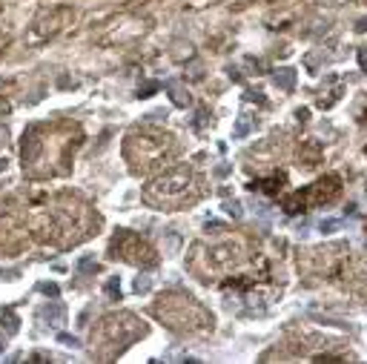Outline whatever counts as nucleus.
<instances>
[{"mask_svg":"<svg viewBox=\"0 0 367 364\" xmlns=\"http://www.w3.org/2000/svg\"><path fill=\"white\" fill-rule=\"evenodd\" d=\"M338 230V221H321V233H333Z\"/></svg>","mask_w":367,"mask_h":364,"instance_id":"obj_17","label":"nucleus"},{"mask_svg":"<svg viewBox=\"0 0 367 364\" xmlns=\"http://www.w3.org/2000/svg\"><path fill=\"white\" fill-rule=\"evenodd\" d=\"M359 63H361V69L367 72V49H361V52H359Z\"/></svg>","mask_w":367,"mask_h":364,"instance_id":"obj_18","label":"nucleus"},{"mask_svg":"<svg viewBox=\"0 0 367 364\" xmlns=\"http://www.w3.org/2000/svg\"><path fill=\"white\" fill-rule=\"evenodd\" d=\"M44 318L49 321V324H55V327H60L66 318V307L60 304V301H52V304L44 307Z\"/></svg>","mask_w":367,"mask_h":364,"instance_id":"obj_4","label":"nucleus"},{"mask_svg":"<svg viewBox=\"0 0 367 364\" xmlns=\"http://www.w3.org/2000/svg\"><path fill=\"white\" fill-rule=\"evenodd\" d=\"M149 284H152V281L146 276H138L135 278V292H146V290H149Z\"/></svg>","mask_w":367,"mask_h":364,"instance_id":"obj_14","label":"nucleus"},{"mask_svg":"<svg viewBox=\"0 0 367 364\" xmlns=\"http://www.w3.org/2000/svg\"><path fill=\"white\" fill-rule=\"evenodd\" d=\"M58 342H60V344H66V347H80L78 335H69V333H60V335H58Z\"/></svg>","mask_w":367,"mask_h":364,"instance_id":"obj_13","label":"nucleus"},{"mask_svg":"<svg viewBox=\"0 0 367 364\" xmlns=\"http://www.w3.org/2000/svg\"><path fill=\"white\" fill-rule=\"evenodd\" d=\"M164 86H166V92L172 95V103H175V106H189V95L178 86V83H175V80H166Z\"/></svg>","mask_w":367,"mask_h":364,"instance_id":"obj_6","label":"nucleus"},{"mask_svg":"<svg viewBox=\"0 0 367 364\" xmlns=\"http://www.w3.org/2000/svg\"><path fill=\"white\" fill-rule=\"evenodd\" d=\"M192 184H195V175L187 167H178L172 172L155 178L146 187L144 198L149 204H158V207H181V204H187V201H195V195H187L192 190Z\"/></svg>","mask_w":367,"mask_h":364,"instance_id":"obj_1","label":"nucleus"},{"mask_svg":"<svg viewBox=\"0 0 367 364\" xmlns=\"http://www.w3.org/2000/svg\"><path fill=\"white\" fill-rule=\"evenodd\" d=\"M0 324H3V330H6L9 335H15L17 330H20V318H17L12 310H3V313H0Z\"/></svg>","mask_w":367,"mask_h":364,"instance_id":"obj_7","label":"nucleus"},{"mask_svg":"<svg viewBox=\"0 0 367 364\" xmlns=\"http://www.w3.org/2000/svg\"><path fill=\"white\" fill-rule=\"evenodd\" d=\"M95 269H98L95 258H80L78 261V272H95Z\"/></svg>","mask_w":367,"mask_h":364,"instance_id":"obj_12","label":"nucleus"},{"mask_svg":"<svg viewBox=\"0 0 367 364\" xmlns=\"http://www.w3.org/2000/svg\"><path fill=\"white\" fill-rule=\"evenodd\" d=\"M227 212H230L232 218H241V204L238 201H227Z\"/></svg>","mask_w":367,"mask_h":364,"instance_id":"obj_16","label":"nucleus"},{"mask_svg":"<svg viewBox=\"0 0 367 364\" xmlns=\"http://www.w3.org/2000/svg\"><path fill=\"white\" fill-rule=\"evenodd\" d=\"M37 290L44 292V295H52V299H58V295H60V287H58V284H52V281H44V284H37Z\"/></svg>","mask_w":367,"mask_h":364,"instance_id":"obj_10","label":"nucleus"},{"mask_svg":"<svg viewBox=\"0 0 367 364\" xmlns=\"http://www.w3.org/2000/svg\"><path fill=\"white\" fill-rule=\"evenodd\" d=\"M106 295L109 299H121V284H118V278H109L106 281Z\"/></svg>","mask_w":367,"mask_h":364,"instance_id":"obj_11","label":"nucleus"},{"mask_svg":"<svg viewBox=\"0 0 367 364\" xmlns=\"http://www.w3.org/2000/svg\"><path fill=\"white\" fill-rule=\"evenodd\" d=\"M275 86L278 89H284V92H290L293 89V83H295V69H290V66H284V69H278L275 72Z\"/></svg>","mask_w":367,"mask_h":364,"instance_id":"obj_5","label":"nucleus"},{"mask_svg":"<svg viewBox=\"0 0 367 364\" xmlns=\"http://www.w3.org/2000/svg\"><path fill=\"white\" fill-rule=\"evenodd\" d=\"M3 169H6V158H0V172H3Z\"/></svg>","mask_w":367,"mask_h":364,"instance_id":"obj_22","label":"nucleus"},{"mask_svg":"<svg viewBox=\"0 0 367 364\" xmlns=\"http://www.w3.org/2000/svg\"><path fill=\"white\" fill-rule=\"evenodd\" d=\"M250 129H252V118L250 115H241V118H238V124H235V129H232V135H235V138H244Z\"/></svg>","mask_w":367,"mask_h":364,"instance_id":"obj_9","label":"nucleus"},{"mask_svg":"<svg viewBox=\"0 0 367 364\" xmlns=\"http://www.w3.org/2000/svg\"><path fill=\"white\" fill-rule=\"evenodd\" d=\"M6 138H9V129L6 126H0V144H6Z\"/></svg>","mask_w":367,"mask_h":364,"instance_id":"obj_19","label":"nucleus"},{"mask_svg":"<svg viewBox=\"0 0 367 364\" xmlns=\"http://www.w3.org/2000/svg\"><path fill=\"white\" fill-rule=\"evenodd\" d=\"M40 149H44V141H40V135H37V126H29L26 129V135H23V164H32V161H37V155H40Z\"/></svg>","mask_w":367,"mask_h":364,"instance_id":"obj_3","label":"nucleus"},{"mask_svg":"<svg viewBox=\"0 0 367 364\" xmlns=\"http://www.w3.org/2000/svg\"><path fill=\"white\" fill-rule=\"evenodd\" d=\"M0 112H3V115L9 112V103H6V101H0Z\"/></svg>","mask_w":367,"mask_h":364,"instance_id":"obj_20","label":"nucleus"},{"mask_svg":"<svg viewBox=\"0 0 367 364\" xmlns=\"http://www.w3.org/2000/svg\"><path fill=\"white\" fill-rule=\"evenodd\" d=\"M284 210H287L290 215H295V212H301V210H304V195H301V192H295V195L284 198Z\"/></svg>","mask_w":367,"mask_h":364,"instance_id":"obj_8","label":"nucleus"},{"mask_svg":"<svg viewBox=\"0 0 367 364\" xmlns=\"http://www.w3.org/2000/svg\"><path fill=\"white\" fill-rule=\"evenodd\" d=\"M3 350H6V338H3V335H0V353H3Z\"/></svg>","mask_w":367,"mask_h":364,"instance_id":"obj_21","label":"nucleus"},{"mask_svg":"<svg viewBox=\"0 0 367 364\" xmlns=\"http://www.w3.org/2000/svg\"><path fill=\"white\" fill-rule=\"evenodd\" d=\"M155 89H158V83H155V80H149V83H144V86L138 89V92H141V98H149Z\"/></svg>","mask_w":367,"mask_h":364,"instance_id":"obj_15","label":"nucleus"},{"mask_svg":"<svg viewBox=\"0 0 367 364\" xmlns=\"http://www.w3.org/2000/svg\"><path fill=\"white\" fill-rule=\"evenodd\" d=\"M112 253H121V258L135 261V264H144V267H152V264H155V253H152L141 238L129 235L126 230L118 233V238L112 241Z\"/></svg>","mask_w":367,"mask_h":364,"instance_id":"obj_2","label":"nucleus"}]
</instances>
